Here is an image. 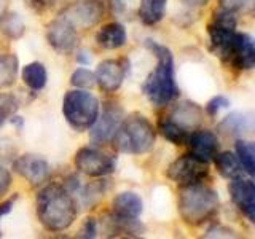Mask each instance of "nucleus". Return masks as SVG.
Here are the masks:
<instances>
[{"mask_svg":"<svg viewBox=\"0 0 255 239\" xmlns=\"http://www.w3.org/2000/svg\"><path fill=\"white\" fill-rule=\"evenodd\" d=\"M6 10H8V0H0V22L5 18Z\"/></svg>","mask_w":255,"mask_h":239,"instance_id":"58836bf2","label":"nucleus"},{"mask_svg":"<svg viewBox=\"0 0 255 239\" xmlns=\"http://www.w3.org/2000/svg\"><path fill=\"white\" fill-rule=\"evenodd\" d=\"M13 169L32 185H40L50 177V164L46 159L37 155H21L13 163Z\"/></svg>","mask_w":255,"mask_h":239,"instance_id":"f8f14e48","label":"nucleus"},{"mask_svg":"<svg viewBox=\"0 0 255 239\" xmlns=\"http://www.w3.org/2000/svg\"><path fill=\"white\" fill-rule=\"evenodd\" d=\"M18 75V58L11 53L0 54V90L14 85Z\"/></svg>","mask_w":255,"mask_h":239,"instance_id":"b1692460","label":"nucleus"},{"mask_svg":"<svg viewBox=\"0 0 255 239\" xmlns=\"http://www.w3.org/2000/svg\"><path fill=\"white\" fill-rule=\"evenodd\" d=\"M104 16V5L99 0H77L70 3L59 14L75 30H85L94 27Z\"/></svg>","mask_w":255,"mask_h":239,"instance_id":"6e6552de","label":"nucleus"},{"mask_svg":"<svg viewBox=\"0 0 255 239\" xmlns=\"http://www.w3.org/2000/svg\"><path fill=\"white\" fill-rule=\"evenodd\" d=\"M16 199H18V195H14L13 198L8 199V201H5V203L0 204V215H5V214H8V212H11Z\"/></svg>","mask_w":255,"mask_h":239,"instance_id":"c9c22d12","label":"nucleus"},{"mask_svg":"<svg viewBox=\"0 0 255 239\" xmlns=\"http://www.w3.org/2000/svg\"><path fill=\"white\" fill-rule=\"evenodd\" d=\"M167 0H142L137 6V14L143 24L153 26L163 19Z\"/></svg>","mask_w":255,"mask_h":239,"instance_id":"412c9836","label":"nucleus"},{"mask_svg":"<svg viewBox=\"0 0 255 239\" xmlns=\"http://www.w3.org/2000/svg\"><path fill=\"white\" fill-rule=\"evenodd\" d=\"M254 8V0H220V10H225L230 13H241L249 11Z\"/></svg>","mask_w":255,"mask_h":239,"instance_id":"c756f323","label":"nucleus"},{"mask_svg":"<svg viewBox=\"0 0 255 239\" xmlns=\"http://www.w3.org/2000/svg\"><path fill=\"white\" fill-rule=\"evenodd\" d=\"M228 107H230V101L225 98V96H215V98H212L209 102H207L206 110L211 117H217L222 110H225Z\"/></svg>","mask_w":255,"mask_h":239,"instance_id":"2f4dec72","label":"nucleus"},{"mask_svg":"<svg viewBox=\"0 0 255 239\" xmlns=\"http://www.w3.org/2000/svg\"><path fill=\"white\" fill-rule=\"evenodd\" d=\"M0 29H2L3 34L10 38H21L24 30H26L22 19L16 13L5 14V18L0 22Z\"/></svg>","mask_w":255,"mask_h":239,"instance_id":"bb28decb","label":"nucleus"},{"mask_svg":"<svg viewBox=\"0 0 255 239\" xmlns=\"http://www.w3.org/2000/svg\"><path fill=\"white\" fill-rule=\"evenodd\" d=\"M77 61H78V62H82V64H90V62L93 61L91 53L88 51V50H80V51L77 53Z\"/></svg>","mask_w":255,"mask_h":239,"instance_id":"4c0bfd02","label":"nucleus"},{"mask_svg":"<svg viewBox=\"0 0 255 239\" xmlns=\"http://www.w3.org/2000/svg\"><path fill=\"white\" fill-rule=\"evenodd\" d=\"M80 236L82 238H96L98 236V222L96 219H86L83 227H82V231H80Z\"/></svg>","mask_w":255,"mask_h":239,"instance_id":"473e14b6","label":"nucleus"},{"mask_svg":"<svg viewBox=\"0 0 255 239\" xmlns=\"http://www.w3.org/2000/svg\"><path fill=\"white\" fill-rule=\"evenodd\" d=\"M142 199L139 195L132 193V191H125L120 193L114 199V215L120 219L126 220H137L142 214Z\"/></svg>","mask_w":255,"mask_h":239,"instance_id":"a211bd4d","label":"nucleus"},{"mask_svg":"<svg viewBox=\"0 0 255 239\" xmlns=\"http://www.w3.org/2000/svg\"><path fill=\"white\" fill-rule=\"evenodd\" d=\"M147 48L155 54L156 66L150 72V75L143 82L142 91L147 96V99L161 107L167 106L172 101L179 98V86L175 83V69H174V58L167 46L147 40Z\"/></svg>","mask_w":255,"mask_h":239,"instance_id":"f257e3e1","label":"nucleus"},{"mask_svg":"<svg viewBox=\"0 0 255 239\" xmlns=\"http://www.w3.org/2000/svg\"><path fill=\"white\" fill-rule=\"evenodd\" d=\"M70 83L80 88V90H85V88H93L96 85V78L94 74L88 69H77L70 77Z\"/></svg>","mask_w":255,"mask_h":239,"instance_id":"c85d7f7f","label":"nucleus"},{"mask_svg":"<svg viewBox=\"0 0 255 239\" xmlns=\"http://www.w3.org/2000/svg\"><path fill=\"white\" fill-rule=\"evenodd\" d=\"M236 156L241 163L246 174H255V148L254 143L249 140H238L236 142Z\"/></svg>","mask_w":255,"mask_h":239,"instance_id":"393cba45","label":"nucleus"},{"mask_svg":"<svg viewBox=\"0 0 255 239\" xmlns=\"http://www.w3.org/2000/svg\"><path fill=\"white\" fill-rule=\"evenodd\" d=\"M56 0H29V3L32 6H35L37 10H43V8H50L54 5Z\"/></svg>","mask_w":255,"mask_h":239,"instance_id":"e433bc0d","label":"nucleus"},{"mask_svg":"<svg viewBox=\"0 0 255 239\" xmlns=\"http://www.w3.org/2000/svg\"><path fill=\"white\" fill-rule=\"evenodd\" d=\"M166 118H169L172 123L182 127L183 131L191 132V131L198 129L199 124H201L203 118H204V112L198 104L183 101V102L177 104Z\"/></svg>","mask_w":255,"mask_h":239,"instance_id":"dca6fc26","label":"nucleus"},{"mask_svg":"<svg viewBox=\"0 0 255 239\" xmlns=\"http://www.w3.org/2000/svg\"><path fill=\"white\" fill-rule=\"evenodd\" d=\"M252 129V118L244 114H231L223 118L220 123V131L230 135H243Z\"/></svg>","mask_w":255,"mask_h":239,"instance_id":"5701e85b","label":"nucleus"},{"mask_svg":"<svg viewBox=\"0 0 255 239\" xmlns=\"http://www.w3.org/2000/svg\"><path fill=\"white\" fill-rule=\"evenodd\" d=\"M112 11L120 18H128L134 11H137V8L134 6L132 0H112Z\"/></svg>","mask_w":255,"mask_h":239,"instance_id":"7c9ffc66","label":"nucleus"},{"mask_svg":"<svg viewBox=\"0 0 255 239\" xmlns=\"http://www.w3.org/2000/svg\"><path fill=\"white\" fill-rule=\"evenodd\" d=\"M129 70V61L125 58L102 61L94 72L96 83L106 93H115L123 85V80Z\"/></svg>","mask_w":255,"mask_h":239,"instance_id":"9b49d317","label":"nucleus"},{"mask_svg":"<svg viewBox=\"0 0 255 239\" xmlns=\"http://www.w3.org/2000/svg\"><path fill=\"white\" fill-rule=\"evenodd\" d=\"M159 131L164 135V139H167L169 142L175 143V145H182V143H185L190 132L183 131L182 127H179L175 123H172L169 118H163L161 121H159Z\"/></svg>","mask_w":255,"mask_h":239,"instance_id":"a878e982","label":"nucleus"},{"mask_svg":"<svg viewBox=\"0 0 255 239\" xmlns=\"http://www.w3.org/2000/svg\"><path fill=\"white\" fill-rule=\"evenodd\" d=\"M11 187V174L3 166H0V198L6 195V191Z\"/></svg>","mask_w":255,"mask_h":239,"instance_id":"72a5a7b5","label":"nucleus"},{"mask_svg":"<svg viewBox=\"0 0 255 239\" xmlns=\"http://www.w3.org/2000/svg\"><path fill=\"white\" fill-rule=\"evenodd\" d=\"M155 127L143 115H131L123 118L122 124L112 137L114 147L122 153L142 155L155 145Z\"/></svg>","mask_w":255,"mask_h":239,"instance_id":"20e7f679","label":"nucleus"},{"mask_svg":"<svg viewBox=\"0 0 255 239\" xmlns=\"http://www.w3.org/2000/svg\"><path fill=\"white\" fill-rule=\"evenodd\" d=\"M227 62L233 64L236 69L241 70H251L255 64V48L251 35L247 34H236V38L231 50L228 53Z\"/></svg>","mask_w":255,"mask_h":239,"instance_id":"f3484780","label":"nucleus"},{"mask_svg":"<svg viewBox=\"0 0 255 239\" xmlns=\"http://www.w3.org/2000/svg\"><path fill=\"white\" fill-rule=\"evenodd\" d=\"M74 164L80 172L90 177H104L117 169V159L94 147L80 148L75 153Z\"/></svg>","mask_w":255,"mask_h":239,"instance_id":"0eeeda50","label":"nucleus"},{"mask_svg":"<svg viewBox=\"0 0 255 239\" xmlns=\"http://www.w3.org/2000/svg\"><path fill=\"white\" fill-rule=\"evenodd\" d=\"M22 82L26 86H29L32 91H40L43 90L48 80L46 69L42 62H30L27 66L22 67L21 72Z\"/></svg>","mask_w":255,"mask_h":239,"instance_id":"4be33fe9","label":"nucleus"},{"mask_svg":"<svg viewBox=\"0 0 255 239\" xmlns=\"http://www.w3.org/2000/svg\"><path fill=\"white\" fill-rule=\"evenodd\" d=\"M230 195L233 203L238 206L251 222H255V187L251 179L239 177L231 180L230 183Z\"/></svg>","mask_w":255,"mask_h":239,"instance_id":"2eb2a0df","label":"nucleus"},{"mask_svg":"<svg viewBox=\"0 0 255 239\" xmlns=\"http://www.w3.org/2000/svg\"><path fill=\"white\" fill-rule=\"evenodd\" d=\"M217 171L230 180H235L239 177H244V169L239 159L235 153L231 151H223V153H217L214 158Z\"/></svg>","mask_w":255,"mask_h":239,"instance_id":"aec40b11","label":"nucleus"},{"mask_svg":"<svg viewBox=\"0 0 255 239\" xmlns=\"http://www.w3.org/2000/svg\"><path fill=\"white\" fill-rule=\"evenodd\" d=\"M207 175H209L207 163L201 161L193 155H183L167 167V177L177 183L179 187L201 183Z\"/></svg>","mask_w":255,"mask_h":239,"instance_id":"1a4fd4ad","label":"nucleus"},{"mask_svg":"<svg viewBox=\"0 0 255 239\" xmlns=\"http://www.w3.org/2000/svg\"><path fill=\"white\" fill-rule=\"evenodd\" d=\"M18 110V101L13 94H0V126H3Z\"/></svg>","mask_w":255,"mask_h":239,"instance_id":"cd10ccee","label":"nucleus"},{"mask_svg":"<svg viewBox=\"0 0 255 239\" xmlns=\"http://www.w3.org/2000/svg\"><path fill=\"white\" fill-rule=\"evenodd\" d=\"M235 231L230 230V228H225V227H214L212 230L207 231L206 238H235Z\"/></svg>","mask_w":255,"mask_h":239,"instance_id":"f704fd0d","label":"nucleus"},{"mask_svg":"<svg viewBox=\"0 0 255 239\" xmlns=\"http://www.w3.org/2000/svg\"><path fill=\"white\" fill-rule=\"evenodd\" d=\"M46 40L58 53H70L75 50L78 43L77 30L66 22L62 18H56L53 22L48 24L46 29Z\"/></svg>","mask_w":255,"mask_h":239,"instance_id":"ddd939ff","label":"nucleus"},{"mask_svg":"<svg viewBox=\"0 0 255 239\" xmlns=\"http://www.w3.org/2000/svg\"><path fill=\"white\" fill-rule=\"evenodd\" d=\"M123 118H125V114H123L122 106H118L115 102H107L102 109V114L99 112L94 124L90 127L93 142L106 143L112 140L120 124H122Z\"/></svg>","mask_w":255,"mask_h":239,"instance_id":"9d476101","label":"nucleus"},{"mask_svg":"<svg viewBox=\"0 0 255 239\" xmlns=\"http://www.w3.org/2000/svg\"><path fill=\"white\" fill-rule=\"evenodd\" d=\"M77 214V203L66 187L50 183L38 191L37 217L48 231L67 230L75 222Z\"/></svg>","mask_w":255,"mask_h":239,"instance_id":"f03ea898","label":"nucleus"},{"mask_svg":"<svg viewBox=\"0 0 255 239\" xmlns=\"http://www.w3.org/2000/svg\"><path fill=\"white\" fill-rule=\"evenodd\" d=\"M219 195L211 187L195 183V185L182 187L179 195V212L183 222L188 225H203L214 219L219 211Z\"/></svg>","mask_w":255,"mask_h":239,"instance_id":"7ed1b4c3","label":"nucleus"},{"mask_svg":"<svg viewBox=\"0 0 255 239\" xmlns=\"http://www.w3.org/2000/svg\"><path fill=\"white\" fill-rule=\"evenodd\" d=\"M185 143L191 150L190 155L196 156L198 159H201V161H204V163L212 161V159L215 158V155L219 153L217 135L211 131H207V129L191 131Z\"/></svg>","mask_w":255,"mask_h":239,"instance_id":"4468645a","label":"nucleus"},{"mask_svg":"<svg viewBox=\"0 0 255 239\" xmlns=\"http://www.w3.org/2000/svg\"><path fill=\"white\" fill-rule=\"evenodd\" d=\"M126 29L120 22L106 24L96 34V43L104 50H118L126 45Z\"/></svg>","mask_w":255,"mask_h":239,"instance_id":"6ab92c4d","label":"nucleus"},{"mask_svg":"<svg viewBox=\"0 0 255 239\" xmlns=\"http://www.w3.org/2000/svg\"><path fill=\"white\" fill-rule=\"evenodd\" d=\"M101 112L99 99L94 94L74 90L64 96L62 101V114L66 121L75 131H86L94 124Z\"/></svg>","mask_w":255,"mask_h":239,"instance_id":"39448f33","label":"nucleus"},{"mask_svg":"<svg viewBox=\"0 0 255 239\" xmlns=\"http://www.w3.org/2000/svg\"><path fill=\"white\" fill-rule=\"evenodd\" d=\"M209 32V40L214 53H217L223 61H227L228 53L231 50L236 38V14L219 10L214 16V21L207 27Z\"/></svg>","mask_w":255,"mask_h":239,"instance_id":"423d86ee","label":"nucleus"},{"mask_svg":"<svg viewBox=\"0 0 255 239\" xmlns=\"http://www.w3.org/2000/svg\"><path fill=\"white\" fill-rule=\"evenodd\" d=\"M182 2L187 5H191V6H201V5H206L209 0H182Z\"/></svg>","mask_w":255,"mask_h":239,"instance_id":"ea45409f","label":"nucleus"}]
</instances>
